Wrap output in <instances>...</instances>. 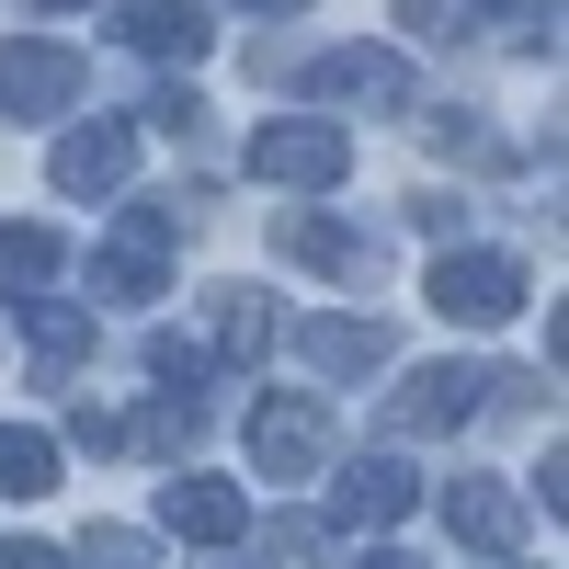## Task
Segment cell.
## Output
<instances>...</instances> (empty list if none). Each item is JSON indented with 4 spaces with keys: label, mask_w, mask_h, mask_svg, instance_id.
I'll list each match as a JSON object with an SVG mask.
<instances>
[{
    "label": "cell",
    "mask_w": 569,
    "mask_h": 569,
    "mask_svg": "<svg viewBox=\"0 0 569 569\" xmlns=\"http://www.w3.org/2000/svg\"><path fill=\"white\" fill-rule=\"evenodd\" d=\"M182 251V206H126L114 217V240L91 251V297H114V308H149L160 297V273Z\"/></svg>",
    "instance_id": "cell-1"
},
{
    "label": "cell",
    "mask_w": 569,
    "mask_h": 569,
    "mask_svg": "<svg viewBox=\"0 0 569 569\" xmlns=\"http://www.w3.org/2000/svg\"><path fill=\"white\" fill-rule=\"evenodd\" d=\"M251 171L273 182V194H330V182L353 171V137L330 126V114H273L251 137Z\"/></svg>",
    "instance_id": "cell-2"
},
{
    "label": "cell",
    "mask_w": 569,
    "mask_h": 569,
    "mask_svg": "<svg viewBox=\"0 0 569 569\" xmlns=\"http://www.w3.org/2000/svg\"><path fill=\"white\" fill-rule=\"evenodd\" d=\"M512 308H525V262H512V251H445V262H433V319L501 330Z\"/></svg>",
    "instance_id": "cell-3"
},
{
    "label": "cell",
    "mask_w": 569,
    "mask_h": 569,
    "mask_svg": "<svg viewBox=\"0 0 569 569\" xmlns=\"http://www.w3.org/2000/svg\"><path fill=\"white\" fill-rule=\"evenodd\" d=\"M410 58L399 46H319L308 58V103H365V114H410Z\"/></svg>",
    "instance_id": "cell-4"
},
{
    "label": "cell",
    "mask_w": 569,
    "mask_h": 569,
    "mask_svg": "<svg viewBox=\"0 0 569 569\" xmlns=\"http://www.w3.org/2000/svg\"><path fill=\"white\" fill-rule=\"evenodd\" d=\"M80 58H69V46H46V34H12V46H0V114H12V126H34V114H69L80 103Z\"/></svg>",
    "instance_id": "cell-5"
},
{
    "label": "cell",
    "mask_w": 569,
    "mask_h": 569,
    "mask_svg": "<svg viewBox=\"0 0 569 569\" xmlns=\"http://www.w3.org/2000/svg\"><path fill=\"white\" fill-rule=\"evenodd\" d=\"M490 410V365H421L399 376V399H388V433H456V421H479Z\"/></svg>",
    "instance_id": "cell-6"
},
{
    "label": "cell",
    "mask_w": 569,
    "mask_h": 569,
    "mask_svg": "<svg viewBox=\"0 0 569 569\" xmlns=\"http://www.w3.org/2000/svg\"><path fill=\"white\" fill-rule=\"evenodd\" d=\"M251 467L262 479H319L330 467V410L319 399H262L251 410Z\"/></svg>",
    "instance_id": "cell-7"
},
{
    "label": "cell",
    "mask_w": 569,
    "mask_h": 569,
    "mask_svg": "<svg viewBox=\"0 0 569 569\" xmlns=\"http://www.w3.org/2000/svg\"><path fill=\"white\" fill-rule=\"evenodd\" d=\"M126 171H137V126H69L58 137V160H46V182L58 194H126Z\"/></svg>",
    "instance_id": "cell-8"
},
{
    "label": "cell",
    "mask_w": 569,
    "mask_h": 569,
    "mask_svg": "<svg viewBox=\"0 0 569 569\" xmlns=\"http://www.w3.org/2000/svg\"><path fill=\"white\" fill-rule=\"evenodd\" d=\"M445 536L479 547V558H512V547H525V490H512V479H456L445 490Z\"/></svg>",
    "instance_id": "cell-9"
},
{
    "label": "cell",
    "mask_w": 569,
    "mask_h": 569,
    "mask_svg": "<svg viewBox=\"0 0 569 569\" xmlns=\"http://www.w3.org/2000/svg\"><path fill=\"white\" fill-rule=\"evenodd\" d=\"M410 501H421V479H410V467H399V456H365V467H342V479H330V525L388 536Z\"/></svg>",
    "instance_id": "cell-10"
},
{
    "label": "cell",
    "mask_w": 569,
    "mask_h": 569,
    "mask_svg": "<svg viewBox=\"0 0 569 569\" xmlns=\"http://www.w3.org/2000/svg\"><path fill=\"white\" fill-rule=\"evenodd\" d=\"M160 525L194 536V547H240V536H251V501L228 490V479H171V490H160Z\"/></svg>",
    "instance_id": "cell-11"
},
{
    "label": "cell",
    "mask_w": 569,
    "mask_h": 569,
    "mask_svg": "<svg viewBox=\"0 0 569 569\" xmlns=\"http://www.w3.org/2000/svg\"><path fill=\"white\" fill-rule=\"evenodd\" d=\"M273 251H284V262H308V273L376 284V240H365V228H342V217H284V228H273Z\"/></svg>",
    "instance_id": "cell-12"
},
{
    "label": "cell",
    "mask_w": 569,
    "mask_h": 569,
    "mask_svg": "<svg viewBox=\"0 0 569 569\" xmlns=\"http://www.w3.org/2000/svg\"><path fill=\"white\" fill-rule=\"evenodd\" d=\"M114 34L137 46V58H160V69H194L217 23L194 12V0H137V12H114Z\"/></svg>",
    "instance_id": "cell-13"
},
{
    "label": "cell",
    "mask_w": 569,
    "mask_h": 569,
    "mask_svg": "<svg viewBox=\"0 0 569 569\" xmlns=\"http://www.w3.org/2000/svg\"><path fill=\"white\" fill-rule=\"evenodd\" d=\"M58 273H69V240H58V228H34V217H12V228H0V308L46 297Z\"/></svg>",
    "instance_id": "cell-14"
},
{
    "label": "cell",
    "mask_w": 569,
    "mask_h": 569,
    "mask_svg": "<svg viewBox=\"0 0 569 569\" xmlns=\"http://www.w3.org/2000/svg\"><path fill=\"white\" fill-rule=\"evenodd\" d=\"M297 353H308L319 376H342V388H353V376H388V330H376V319H308Z\"/></svg>",
    "instance_id": "cell-15"
},
{
    "label": "cell",
    "mask_w": 569,
    "mask_h": 569,
    "mask_svg": "<svg viewBox=\"0 0 569 569\" xmlns=\"http://www.w3.org/2000/svg\"><path fill=\"white\" fill-rule=\"evenodd\" d=\"M262 342H273V308L251 297V284H217V297H206V353L217 365H251Z\"/></svg>",
    "instance_id": "cell-16"
},
{
    "label": "cell",
    "mask_w": 569,
    "mask_h": 569,
    "mask_svg": "<svg viewBox=\"0 0 569 569\" xmlns=\"http://www.w3.org/2000/svg\"><path fill=\"white\" fill-rule=\"evenodd\" d=\"M12 319H23V342H34V365H46V376H69V365L91 353V308H69V297H23Z\"/></svg>",
    "instance_id": "cell-17"
},
{
    "label": "cell",
    "mask_w": 569,
    "mask_h": 569,
    "mask_svg": "<svg viewBox=\"0 0 569 569\" xmlns=\"http://www.w3.org/2000/svg\"><path fill=\"white\" fill-rule=\"evenodd\" d=\"M456 12H479L456 34H490V46H547L558 34V0H456Z\"/></svg>",
    "instance_id": "cell-18"
},
{
    "label": "cell",
    "mask_w": 569,
    "mask_h": 569,
    "mask_svg": "<svg viewBox=\"0 0 569 569\" xmlns=\"http://www.w3.org/2000/svg\"><path fill=\"white\" fill-rule=\"evenodd\" d=\"M0 490L34 501V490H58V445L34 433V421H0Z\"/></svg>",
    "instance_id": "cell-19"
},
{
    "label": "cell",
    "mask_w": 569,
    "mask_h": 569,
    "mask_svg": "<svg viewBox=\"0 0 569 569\" xmlns=\"http://www.w3.org/2000/svg\"><path fill=\"white\" fill-rule=\"evenodd\" d=\"M149 376H160V388H206L217 353H206V342H182V330H160V342H149Z\"/></svg>",
    "instance_id": "cell-20"
},
{
    "label": "cell",
    "mask_w": 569,
    "mask_h": 569,
    "mask_svg": "<svg viewBox=\"0 0 569 569\" xmlns=\"http://www.w3.org/2000/svg\"><path fill=\"white\" fill-rule=\"evenodd\" d=\"M137 433H149V445H194V433H206V388H171L149 421H137Z\"/></svg>",
    "instance_id": "cell-21"
},
{
    "label": "cell",
    "mask_w": 569,
    "mask_h": 569,
    "mask_svg": "<svg viewBox=\"0 0 569 569\" xmlns=\"http://www.w3.org/2000/svg\"><path fill=\"white\" fill-rule=\"evenodd\" d=\"M80 569H149V536H126V525H103L80 547Z\"/></svg>",
    "instance_id": "cell-22"
},
{
    "label": "cell",
    "mask_w": 569,
    "mask_h": 569,
    "mask_svg": "<svg viewBox=\"0 0 569 569\" xmlns=\"http://www.w3.org/2000/svg\"><path fill=\"white\" fill-rule=\"evenodd\" d=\"M0 569H69L58 547H34V536H12V547H0Z\"/></svg>",
    "instance_id": "cell-23"
},
{
    "label": "cell",
    "mask_w": 569,
    "mask_h": 569,
    "mask_svg": "<svg viewBox=\"0 0 569 569\" xmlns=\"http://www.w3.org/2000/svg\"><path fill=\"white\" fill-rule=\"evenodd\" d=\"M46 12H103V0H46Z\"/></svg>",
    "instance_id": "cell-24"
},
{
    "label": "cell",
    "mask_w": 569,
    "mask_h": 569,
    "mask_svg": "<svg viewBox=\"0 0 569 569\" xmlns=\"http://www.w3.org/2000/svg\"><path fill=\"white\" fill-rule=\"evenodd\" d=\"M365 569H410V558H388V547H376V558H365Z\"/></svg>",
    "instance_id": "cell-25"
},
{
    "label": "cell",
    "mask_w": 569,
    "mask_h": 569,
    "mask_svg": "<svg viewBox=\"0 0 569 569\" xmlns=\"http://www.w3.org/2000/svg\"><path fill=\"white\" fill-rule=\"evenodd\" d=\"M251 12H297V0H251Z\"/></svg>",
    "instance_id": "cell-26"
},
{
    "label": "cell",
    "mask_w": 569,
    "mask_h": 569,
    "mask_svg": "<svg viewBox=\"0 0 569 569\" xmlns=\"http://www.w3.org/2000/svg\"><path fill=\"white\" fill-rule=\"evenodd\" d=\"M501 569H512V558H501Z\"/></svg>",
    "instance_id": "cell-27"
}]
</instances>
